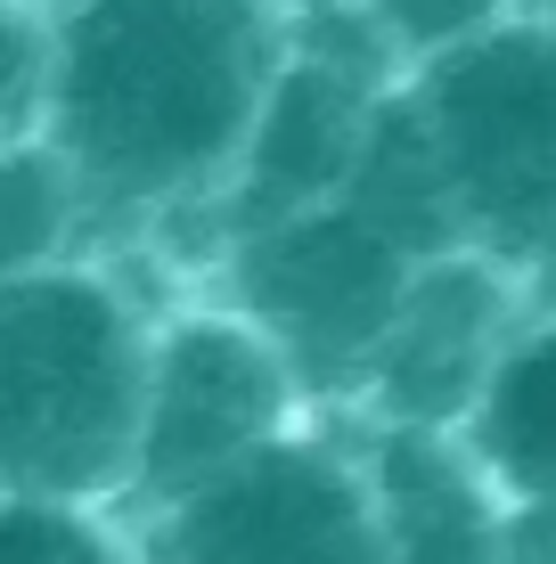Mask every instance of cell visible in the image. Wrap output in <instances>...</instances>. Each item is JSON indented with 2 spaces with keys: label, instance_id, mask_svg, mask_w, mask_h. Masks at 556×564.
I'll return each instance as SVG.
<instances>
[{
  "label": "cell",
  "instance_id": "cell-1",
  "mask_svg": "<svg viewBox=\"0 0 556 564\" xmlns=\"http://www.w3.org/2000/svg\"><path fill=\"white\" fill-rule=\"evenodd\" d=\"M279 57L286 0H50L33 131L74 164L90 221H214Z\"/></svg>",
  "mask_w": 556,
  "mask_h": 564
},
{
  "label": "cell",
  "instance_id": "cell-2",
  "mask_svg": "<svg viewBox=\"0 0 556 564\" xmlns=\"http://www.w3.org/2000/svg\"><path fill=\"white\" fill-rule=\"evenodd\" d=\"M148 319L156 311L107 254L0 279V491L123 499Z\"/></svg>",
  "mask_w": 556,
  "mask_h": 564
},
{
  "label": "cell",
  "instance_id": "cell-3",
  "mask_svg": "<svg viewBox=\"0 0 556 564\" xmlns=\"http://www.w3.org/2000/svg\"><path fill=\"white\" fill-rule=\"evenodd\" d=\"M401 90L434 140L458 238L541 286L556 262V17L515 9Z\"/></svg>",
  "mask_w": 556,
  "mask_h": 564
},
{
  "label": "cell",
  "instance_id": "cell-4",
  "mask_svg": "<svg viewBox=\"0 0 556 564\" xmlns=\"http://www.w3.org/2000/svg\"><path fill=\"white\" fill-rule=\"evenodd\" d=\"M312 410L303 377L286 352L262 336L246 311L221 295H188L148 319V360H140V417H131V475L115 516H140L181 499L188 482L238 466L246 451L295 434Z\"/></svg>",
  "mask_w": 556,
  "mask_h": 564
},
{
  "label": "cell",
  "instance_id": "cell-5",
  "mask_svg": "<svg viewBox=\"0 0 556 564\" xmlns=\"http://www.w3.org/2000/svg\"><path fill=\"white\" fill-rule=\"evenodd\" d=\"M140 564H385L352 434L303 417L295 434L123 516Z\"/></svg>",
  "mask_w": 556,
  "mask_h": 564
},
{
  "label": "cell",
  "instance_id": "cell-6",
  "mask_svg": "<svg viewBox=\"0 0 556 564\" xmlns=\"http://www.w3.org/2000/svg\"><path fill=\"white\" fill-rule=\"evenodd\" d=\"M410 279V254L377 238L352 205H312L286 221L238 229L214 254V295L262 327L303 377L312 410H344L377 327Z\"/></svg>",
  "mask_w": 556,
  "mask_h": 564
},
{
  "label": "cell",
  "instance_id": "cell-7",
  "mask_svg": "<svg viewBox=\"0 0 556 564\" xmlns=\"http://www.w3.org/2000/svg\"><path fill=\"white\" fill-rule=\"evenodd\" d=\"M532 279L508 262H491L483 246H443L417 254L401 295L377 327L360 384L344 410L352 417H393V425H458L475 401L491 352L508 344V327L524 319Z\"/></svg>",
  "mask_w": 556,
  "mask_h": 564
},
{
  "label": "cell",
  "instance_id": "cell-8",
  "mask_svg": "<svg viewBox=\"0 0 556 564\" xmlns=\"http://www.w3.org/2000/svg\"><path fill=\"white\" fill-rule=\"evenodd\" d=\"M377 99H385V90H369V83H352V74L319 66V57L286 50L271 90H262V107H254V131H246L238 164H229V188L214 197V254L238 229L336 205Z\"/></svg>",
  "mask_w": 556,
  "mask_h": 564
},
{
  "label": "cell",
  "instance_id": "cell-9",
  "mask_svg": "<svg viewBox=\"0 0 556 564\" xmlns=\"http://www.w3.org/2000/svg\"><path fill=\"white\" fill-rule=\"evenodd\" d=\"M352 425L385 564H515L524 516L467 458L450 425H393V417H352Z\"/></svg>",
  "mask_w": 556,
  "mask_h": 564
},
{
  "label": "cell",
  "instance_id": "cell-10",
  "mask_svg": "<svg viewBox=\"0 0 556 564\" xmlns=\"http://www.w3.org/2000/svg\"><path fill=\"white\" fill-rule=\"evenodd\" d=\"M450 434L508 491L515 516L556 508V303H524Z\"/></svg>",
  "mask_w": 556,
  "mask_h": 564
},
{
  "label": "cell",
  "instance_id": "cell-11",
  "mask_svg": "<svg viewBox=\"0 0 556 564\" xmlns=\"http://www.w3.org/2000/svg\"><path fill=\"white\" fill-rule=\"evenodd\" d=\"M336 205H352L377 238H393L401 254H443V246H467L458 238V213H450V188H443V164H434V140L417 123L410 90H385L369 107V131L352 148V172H344Z\"/></svg>",
  "mask_w": 556,
  "mask_h": 564
},
{
  "label": "cell",
  "instance_id": "cell-12",
  "mask_svg": "<svg viewBox=\"0 0 556 564\" xmlns=\"http://www.w3.org/2000/svg\"><path fill=\"white\" fill-rule=\"evenodd\" d=\"M90 254V197L42 131L0 140V279Z\"/></svg>",
  "mask_w": 556,
  "mask_h": 564
},
{
  "label": "cell",
  "instance_id": "cell-13",
  "mask_svg": "<svg viewBox=\"0 0 556 564\" xmlns=\"http://www.w3.org/2000/svg\"><path fill=\"white\" fill-rule=\"evenodd\" d=\"M0 564H140L115 508L0 491Z\"/></svg>",
  "mask_w": 556,
  "mask_h": 564
},
{
  "label": "cell",
  "instance_id": "cell-14",
  "mask_svg": "<svg viewBox=\"0 0 556 564\" xmlns=\"http://www.w3.org/2000/svg\"><path fill=\"white\" fill-rule=\"evenodd\" d=\"M360 17H369V33L393 50L401 74L434 66V57H450L458 42H475V33H491L500 17H515L524 0H352Z\"/></svg>",
  "mask_w": 556,
  "mask_h": 564
},
{
  "label": "cell",
  "instance_id": "cell-15",
  "mask_svg": "<svg viewBox=\"0 0 556 564\" xmlns=\"http://www.w3.org/2000/svg\"><path fill=\"white\" fill-rule=\"evenodd\" d=\"M286 9H312V0H286Z\"/></svg>",
  "mask_w": 556,
  "mask_h": 564
}]
</instances>
